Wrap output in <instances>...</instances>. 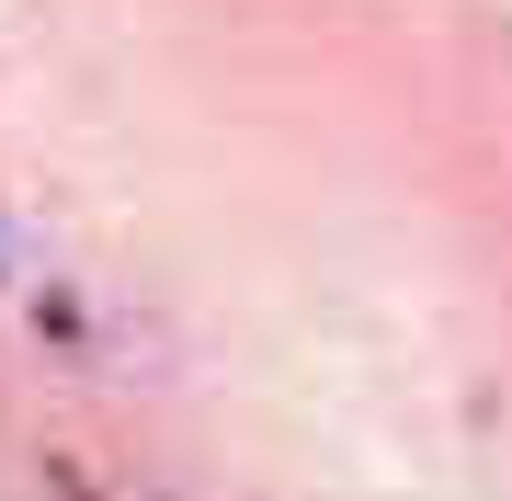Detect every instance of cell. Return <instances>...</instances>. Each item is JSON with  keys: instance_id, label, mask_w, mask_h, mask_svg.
<instances>
[]
</instances>
